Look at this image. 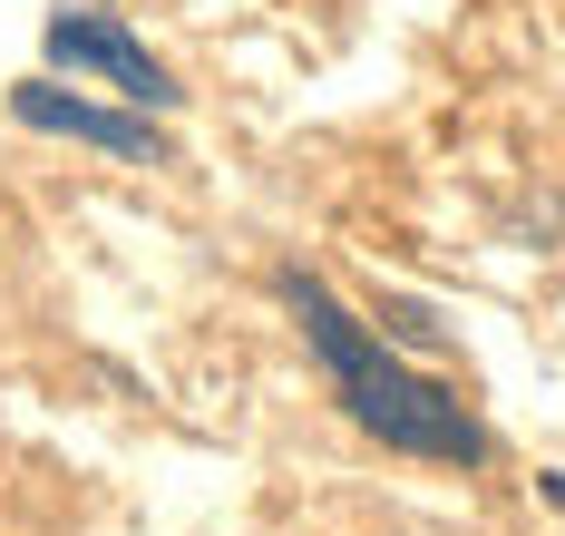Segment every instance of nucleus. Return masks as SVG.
<instances>
[{
	"label": "nucleus",
	"mask_w": 565,
	"mask_h": 536,
	"mask_svg": "<svg viewBox=\"0 0 565 536\" xmlns=\"http://www.w3.org/2000/svg\"><path fill=\"white\" fill-rule=\"evenodd\" d=\"M274 293H282V312L302 322V342H312L322 380H332V400L361 419L381 449H399V459H439V469H478V459H488V429L468 419V400H458L449 380L409 371V361H399L371 322H351V312L332 302V283H322V274L282 264Z\"/></svg>",
	"instance_id": "1"
},
{
	"label": "nucleus",
	"mask_w": 565,
	"mask_h": 536,
	"mask_svg": "<svg viewBox=\"0 0 565 536\" xmlns=\"http://www.w3.org/2000/svg\"><path fill=\"white\" fill-rule=\"evenodd\" d=\"M40 50H50V68H68V78H98V88H117L127 108H147V118H167L175 98V68L117 20V10H88V0H68V10H50V30H40Z\"/></svg>",
	"instance_id": "2"
},
{
	"label": "nucleus",
	"mask_w": 565,
	"mask_h": 536,
	"mask_svg": "<svg viewBox=\"0 0 565 536\" xmlns=\"http://www.w3.org/2000/svg\"><path fill=\"white\" fill-rule=\"evenodd\" d=\"M10 118L30 127V137H68V147H98V157H117V167H175L167 127L147 118V108H88V98H68L58 78H20L10 88Z\"/></svg>",
	"instance_id": "3"
},
{
	"label": "nucleus",
	"mask_w": 565,
	"mask_h": 536,
	"mask_svg": "<svg viewBox=\"0 0 565 536\" xmlns=\"http://www.w3.org/2000/svg\"><path fill=\"white\" fill-rule=\"evenodd\" d=\"M536 497H546V507H565V469H536Z\"/></svg>",
	"instance_id": "4"
}]
</instances>
